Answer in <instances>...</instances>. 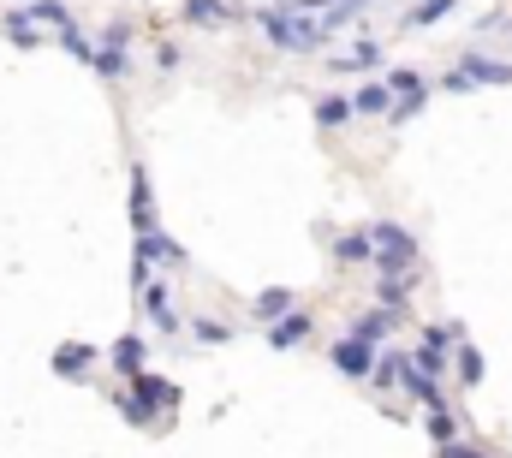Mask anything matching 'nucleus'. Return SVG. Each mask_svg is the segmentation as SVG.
Wrapping results in <instances>:
<instances>
[{
	"mask_svg": "<svg viewBox=\"0 0 512 458\" xmlns=\"http://www.w3.org/2000/svg\"><path fill=\"white\" fill-rule=\"evenodd\" d=\"M256 30H262V36H268L280 54H322V42H334V36L316 24V18L292 12L286 0H280V6H262V12H256Z\"/></svg>",
	"mask_w": 512,
	"mask_h": 458,
	"instance_id": "nucleus-1",
	"label": "nucleus"
},
{
	"mask_svg": "<svg viewBox=\"0 0 512 458\" xmlns=\"http://www.w3.org/2000/svg\"><path fill=\"white\" fill-rule=\"evenodd\" d=\"M370 244H376V268L382 274H417L423 268V244H417V232L411 227H399V221H376L370 227Z\"/></svg>",
	"mask_w": 512,
	"mask_h": 458,
	"instance_id": "nucleus-2",
	"label": "nucleus"
},
{
	"mask_svg": "<svg viewBox=\"0 0 512 458\" xmlns=\"http://www.w3.org/2000/svg\"><path fill=\"white\" fill-rule=\"evenodd\" d=\"M131 274H137V304H143L149 328H155V334H179V310H173V280H167V274H155L149 262H131Z\"/></svg>",
	"mask_w": 512,
	"mask_h": 458,
	"instance_id": "nucleus-3",
	"label": "nucleus"
},
{
	"mask_svg": "<svg viewBox=\"0 0 512 458\" xmlns=\"http://www.w3.org/2000/svg\"><path fill=\"white\" fill-rule=\"evenodd\" d=\"M382 84H387V96H393V102H387V119H393V125H405L411 114H423V102H429V78H423V72L399 66V72H387Z\"/></svg>",
	"mask_w": 512,
	"mask_h": 458,
	"instance_id": "nucleus-4",
	"label": "nucleus"
},
{
	"mask_svg": "<svg viewBox=\"0 0 512 458\" xmlns=\"http://www.w3.org/2000/svg\"><path fill=\"white\" fill-rule=\"evenodd\" d=\"M286 6H292V12H304V18H316L328 36H340V30H346L358 12H370L376 0H286Z\"/></svg>",
	"mask_w": 512,
	"mask_h": 458,
	"instance_id": "nucleus-5",
	"label": "nucleus"
},
{
	"mask_svg": "<svg viewBox=\"0 0 512 458\" xmlns=\"http://www.w3.org/2000/svg\"><path fill=\"white\" fill-rule=\"evenodd\" d=\"M459 72H465V84H471V90L512 84V66H507V60H489V54H465V60H459Z\"/></svg>",
	"mask_w": 512,
	"mask_h": 458,
	"instance_id": "nucleus-6",
	"label": "nucleus"
},
{
	"mask_svg": "<svg viewBox=\"0 0 512 458\" xmlns=\"http://www.w3.org/2000/svg\"><path fill=\"white\" fill-rule=\"evenodd\" d=\"M310 328H316V322H310V310H286V316H274V322H268V345H274V351H292V345L310 340Z\"/></svg>",
	"mask_w": 512,
	"mask_h": 458,
	"instance_id": "nucleus-7",
	"label": "nucleus"
},
{
	"mask_svg": "<svg viewBox=\"0 0 512 458\" xmlns=\"http://www.w3.org/2000/svg\"><path fill=\"white\" fill-rule=\"evenodd\" d=\"M96 345H54V375H66V381H90V369H96Z\"/></svg>",
	"mask_w": 512,
	"mask_h": 458,
	"instance_id": "nucleus-8",
	"label": "nucleus"
},
{
	"mask_svg": "<svg viewBox=\"0 0 512 458\" xmlns=\"http://www.w3.org/2000/svg\"><path fill=\"white\" fill-rule=\"evenodd\" d=\"M137 262H149V268H155V262H161V268H179V262H185V250H179L167 232L149 227V232H137Z\"/></svg>",
	"mask_w": 512,
	"mask_h": 458,
	"instance_id": "nucleus-9",
	"label": "nucleus"
},
{
	"mask_svg": "<svg viewBox=\"0 0 512 458\" xmlns=\"http://www.w3.org/2000/svg\"><path fill=\"white\" fill-rule=\"evenodd\" d=\"M370 363H376V345H358L352 334L334 345V369H340V375H352V381H370Z\"/></svg>",
	"mask_w": 512,
	"mask_h": 458,
	"instance_id": "nucleus-10",
	"label": "nucleus"
},
{
	"mask_svg": "<svg viewBox=\"0 0 512 458\" xmlns=\"http://www.w3.org/2000/svg\"><path fill=\"white\" fill-rule=\"evenodd\" d=\"M405 375H411V351H382V357L370 363V381H376V393L405 387Z\"/></svg>",
	"mask_w": 512,
	"mask_h": 458,
	"instance_id": "nucleus-11",
	"label": "nucleus"
},
{
	"mask_svg": "<svg viewBox=\"0 0 512 458\" xmlns=\"http://www.w3.org/2000/svg\"><path fill=\"white\" fill-rule=\"evenodd\" d=\"M334 66H340V72H376V66H382V42L358 36L352 48H340V54H334Z\"/></svg>",
	"mask_w": 512,
	"mask_h": 458,
	"instance_id": "nucleus-12",
	"label": "nucleus"
},
{
	"mask_svg": "<svg viewBox=\"0 0 512 458\" xmlns=\"http://www.w3.org/2000/svg\"><path fill=\"white\" fill-rule=\"evenodd\" d=\"M393 328H399V310H370V316H358V322H352V340H358V345H382Z\"/></svg>",
	"mask_w": 512,
	"mask_h": 458,
	"instance_id": "nucleus-13",
	"label": "nucleus"
},
{
	"mask_svg": "<svg viewBox=\"0 0 512 458\" xmlns=\"http://www.w3.org/2000/svg\"><path fill=\"white\" fill-rule=\"evenodd\" d=\"M131 381H137V405H143V411H161V405H173V399H179V387H167V381H161V375H149V369H137Z\"/></svg>",
	"mask_w": 512,
	"mask_h": 458,
	"instance_id": "nucleus-14",
	"label": "nucleus"
},
{
	"mask_svg": "<svg viewBox=\"0 0 512 458\" xmlns=\"http://www.w3.org/2000/svg\"><path fill=\"white\" fill-rule=\"evenodd\" d=\"M411 292H417V274H382V280H376V298H382V310H399V316H405Z\"/></svg>",
	"mask_w": 512,
	"mask_h": 458,
	"instance_id": "nucleus-15",
	"label": "nucleus"
},
{
	"mask_svg": "<svg viewBox=\"0 0 512 458\" xmlns=\"http://www.w3.org/2000/svg\"><path fill=\"white\" fill-rule=\"evenodd\" d=\"M453 381H459V387H483V351L471 340L453 345Z\"/></svg>",
	"mask_w": 512,
	"mask_h": 458,
	"instance_id": "nucleus-16",
	"label": "nucleus"
},
{
	"mask_svg": "<svg viewBox=\"0 0 512 458\" xmlns=\"http://www.w3.org/2000/svg\"><path fill=\"white\" fill-rule=\"evenodd\" d=\"M346 102H352V114H387V102H393V96H387L382 78H364V84H358Z\"/></svg>",
	"mask_w": 512,
	"mask_h": 458,
	"instance_id": "nucleus-17",
	"label": "nucleus"
},
{
	"mask_svg": "<svg viewBox=\"0 0 512 458\" xmlns=\"http://www.w3.org/2000/svg\"><path fill=\"white\" fill-rule=\"evenodd\" d=\"M131 221L137 232H149V167L143 161H131Z\"/></svg>",
	"mask_w": 512,
	"mask_h": 458,
	"instance_id": "nucleus-18",
	"label": "nucleus"
},
{
	"mask_svg": "<svg viewBox=\"0 0 512 458\" xmlns=\"http://www.w3.org/2000/svg\"><path fill=\"white\" fill-rule=\"evenodd\" d=\"M334 256H340V262H370V256H376V244H370V227L340 232V238H334Z\"/></svg>",
	"mask_w": 512,
	"mask_h": 458,
	"instance_id": "nucleus-19",
	"label": "nucleus"
},
{
	"mask_svg": "<svg viewBox=\"0 0 512 458\" xmlns=\"http://www.w3.org/2000/svg\"><path fill=\"white\" fill-rule=\"evenodd\" d=\"M286 310H292V286H268V292H256V304H251L256 322H274V316H286Z\"/></svg>",
	"mask_w": 512,
	"mask_h": 458,
	"instance_id": "nucleus-20",
	"label": "nucleus"
},
{
	"mask_svg": "<svg viewBox=\"0 0 512 458\" xmlns=\"http://www.w3.org/2000/svg\"><path fill=\"white\" fill-rule=\"evenodd\" d=\"M0 30H6V36H12L18 48H42V24H30V18H24L18 6H12V12L0 18Z\"/></svg>",
	"mask_w": 512,
	"mask_h": 458,
	"instance_id": "nucleus-21",
	"label": "nucleus"
},
{
	"mask_svg": "<svg viewBox=\"0 0 512 458\" xmlns=\"http://www.w3.org/2000/svg\"><path fill=\"white\" fill-rule=\"evenodd\" d=\"M54 42H60V48L72 54V60H84V66L96 60V42H90V36L78 30V18H72V24H60V30H54Z\"/></svg>",
	"mask_w": 512,
	"mask_h": 458,
	"instance_id": "nucleus-22",
	"label": "nucleus"
},
{
	"mask_svg": "<svg viewBox=\"0 0 512 458\" xmlns=\"http://www.w3.org/2000/svg\"><path fill=\"white\" fill-rule=\"evenodd\" d=\"M423 423H429V441H435V447L459 441V411H447V405H429V417H423Z\"/></svg>",
	"mask_w": 512,
	"mask_h": 458,
	"instance_id": "nucleus-23",
	"label": "nucleus"
},
{
	"mask_svg": "<svg viewBox=\"0 0 512 458\" xmlns=\"http://www.w3.org/2000/svg\"><path fill=\"white\" fill-rule=\"evenodd\" d=\"M185 18L191 24H227L233 18V0H185Z\"/></svg>",
	"mask_w": 512,
	"mask_h": 458,
	"instance_id": "nucleus-24",
	"label": "nucleus"
},
{
	"mask_svg": "<svg viewBox=\"0 0 512 458\" xmlns=\"http://www.w3.org/2000/svg\"><path fill=\"white\" fill-rule=\"evenodd\" d=\"M346 119H352V102H346V96H322V102H316V125H322V131H340Z\"/></svg>",
	"mask_w": 512,
	"mask_h": 458,
	"instance_id": "nucleus-25",
	"label": "nucleus"
},
{
	"mask_svg": "<svg viewBox=\"0 0 512 458\" xmlns=\"http://www.w3.org/2000/svg\"><path fill=\"white\" fill-rule=\"evenodd\" d=\"M191 340H197V345H227V340H233V328H227V322H215V316H191Z\"/></svg>",
	"mask_w": 512,
	"mask_h": 458,
	"instance_id": "nucleus-26",
	"label": "nucleus"
},
{
	"mask_svg": "<svg viewBox=\"0 0 512 458\" xmlns=\"http://www.w3.org/2000/svg\"><path fill=\"white\" fill-rule=\"evenodd\" d=\"M114 369H120V375H137V369H143V340H137V334L114 340Z\"/></svg>",
	"mask_w": 512,
	"mask_h": 458,
	"instance_id": "nucleus-27",
	"label": "nucleus"
},
{
	"mask_svg": "<svg viewBox=\"0 0 512 458\" xmlns=\"http://www.w3.org/2000/svg\"><path fill=\"white\" fill-rule=\"evenodd\" d=\"M411 369H417V375H429V381H441V375H447V351L417 345V351H411Z\"/></svg>",
	"mask_w": 512,
	"mask_h": 458,
	"instance_id": "nucleus-28",
	"label": "nucleus"
},
{
	"mask_svg": "<svg viewBox=\"0 0 512 458\" xmlns=\"http://www.w3.org/2000/svg\"><path fill=\"white\" fill-rule=\"evenodd\" d=\"M459 340H465V322H435V328H423V345H435V351H453Z\"/></svg>",
	"mask_w": 512,
	"mask_h": 458,
	"instance_id": "nucleus-29",
	"label": "nucleus"
},
{
	"mask_svg": "<svg viewBox=\"0 0 512 458\" xmlns=\"http://www.w3.org/2000/svg\"><path fill=\"white\" fill-rule=\"evenodd\" d=\"M453 6H459V0H417V6H411V24H441Z\"/></svg>",
	"mask_w": 512,
	"mask_h": 458,
	"instance_id": "nucleus-30",
	"label": "nucleus"
},
{
	"mask_svg": "<svg viewBox=\"0 0 512 458\" xmlns=\"http://www.w3.org/2000/svg\"><path fill=\"white\" fill-rule=\"evenodd\" d=\"M131 36H137V30H131V18H114V24L102 30V48H114V54H126V48H131Z\"/></svg>",
	"mask_w": 512,
	"mask_h": 458,
	"instance_id": "nucleus-31",
	"label": "nucleus"
},
{
	"mask_svg": "<svg viewBox=\"0 0 512 458\" xmlns=\"http://www.w3.org/2000/svg\"><path fill=\"white\" fill-rule=\"evenodd\" d=\"M120 417H126V423H137V429H149V423H155V411H143L137 399H120Z\"/></svg>",
	"mask_w": 512,
	"mask_h": 458,
	"instance_id": "nucleus-32",
	"label": "nucleus"
},
{
	"mask_svg": "<svg viewBox=\"0 0 512 458\" xmlns=\"http://www.w3.org/2000/svg\"><path fill=\"white\" fill-rule=\"evenodd\" d=\"M441 458H489V447H471V441H447Z\"/></svg>",
	"mask_w": 512,
	"mask_h": 458,
	"instance_id": "nucleus-33",
	"label": "nucleus"
},
{
	"mask_svg": "<svg viewBox=\"0 0 512 458\" xmlns=\"http://www.w3.org/2000/svg\"><path fill=\"white\" fill-rule=\"evenodd\" d=\"M441 90H447V96H471V84H465V72H459V66L441 78Z\"/></svg>",
	"mask_w": 512,
	"mask_h": 458,
	"instance_id": "nucleus-34",
	"label": "nucleus"
},
{
	"mask_svg": "<svg viewBox=\"0 0 512 458\" xmlns=\"http://www.w3.org/2000/svg\"><path fill=\"white\" fill-rule=\"evenodd\" d=\"M155 66H161V72H173V66H179V48H173V42H167V48H155Z\"/></svg>",
	"mask_w": 512,
	"mask_h": 458,
	"instance_id": "nucleus-35",
	"label": "nucleus"
}]
</instances>
